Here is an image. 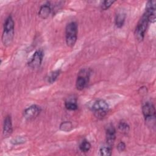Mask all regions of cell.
I'll list each match as a JSON object with an SVG mask.
<instances>
[{"label": "cell", "mask_w": 156, "mask_h": 156, "mask_svg": "<svg viewBox=\"0 0 156 156\" xmlns=\"http://www.w3.org/2000/svg\"><path fill=\"white\" fill-rule=\"evenodd\" d=\"M126 20V14L123 12L118 13L115 17V25L117 27L121 28L124 25Z\"/></svg>", "instance_id": "cell-13"}, {"label": "cell", "mask_w": 156, "mask_h": 156, "mask_svg": "<svg viewBox=\"0 0 156 156\" xmlns=\"http://www.w3.org/2000/svg\"><path fill=\"white\" fill-rule=\"evenodd\" d=\"M51 12V7L49 2H46L43 4L39 10L38 16L42 19L47 18Z\"/></svg>", "instance_id": "cell-12"}, {"label": "cell", "mask_w": 156, "mask_h": 156, "mask_svg": "<svg viewBox=\"0 0 156 156\" xmlns=\"http://www.w3.org/2000/svg\"><path fill=\"white\" fill-rule=\"evenodd\" d=\"M126 147V144H125L124 142H122V141H120V142L118 144L116 148H117L118 151L119 152H123L124 151H125Z\"/></svg>", "instance_id": "cell-21"}, {"label": "cell", "mask_w": 156, "mask_h": 156, "mask_svg": "<svg viewBox=\"0 0 156 156\" xmlns=\"http://www.w3.org/2000/svg\"><path fill=\"white\" fill-rule=\"evenodd\" d=\"M149 23V21L147 16L145 13H143V16L138 22L134 32L135 37L138 41H141L144 39Z\"/></svg>", "instance_id": "cell-4"}, {"label": "cell", "mask_w": 156, "mask_h": 156, "mask_svg": "<svg viewBox=\"0 0 156 156\" xmlns=\"http://www.w3.org/2000/svg\"><path fill=\"white\" fill-rule=\"evenodd\" d=\"M15 24L12 16L9 15L5 20L4 24L3 32L2 35V42L5 46H9L13 39L14 37Z\"/></svg>", "instance_id": "cell-1"}, {"label": "cell", "mask_w": 156, "mask_h": 156, "mask_svg": "<svg viewBox=\"0 0 156 156\" xmlns=\"http://www.w3.org/2000/svg\"><path fill=\"white\" fill-rule=\"evenodd\" d=\"M91 146L90 143L88 140H84L80 144L79 149L83 152H87L91 149Z\"/></svg>", "instance_id": "cell-17"}, {"label": "cell", "mask_w": 156, "mask_h": 156, "mask_svg": "<svg viewBox=\"0 0 156 156\" xmlns=\"http://www.w3.org/2000/svg\"><path fill=\"white\" fill-rule=\"evenodd\" d=\"M118 127L119 130L124 134H127L129 132V130H130V127H129V124L123 121H120L119 122Z\"/></svg>", "instance_id": "cell-15"}, {"label": "cell", "mask_w": 156, "mask_h": 156, "mask_svg": "<svg viewBox=\"0 0 156 156\" xmlns=\"http://www.w3.org/2000/svg\"><path fill=\"white\" fill-rule=\"evenodd\" d=\"M24 139L23 138H17L16 139L14 140V141H12V143L13 144H21V143H24Z\"/></svg>", "instance_id": "cell-22"}, {"label": "cell", "mask_w": 156, "mask_h": 156, "mask_svg": "<svg viewBox=\"0 0 156 156\" xmlns=\"http://www.w3.org/2000/svg\"><path fill=\"white\" fill-rule=\"evenodd\" d=\"M90 72L88 69H81L77 75L76 81V87L78 90H83L89 82Z\"/></svg>", "instance_id": "cell-6"}, {"label": "cell", "mask_w": 156, "mask_h": 156, "mask_svg": "<svg viewBox=\"0 0 156 156\" xmlns=\"http://www.w3.org/2000/svg\"><path fill=\"white\" fill-rule=\"evenodd\" d=\"M91 110L96 118H102L107 114L109 106L106 101L103 99H99L93 103L91 106Z\"/></svg>", "instance_id": "cell-5"}, {"label": "cell", "mask_w": 156, "mask_h": 156, "mask_svg": "<svg viewBox=\"0 0 156 156\" xmlns=\"http://www.w3.org/2000/svg\"><path fill=\"white\" fill-rule=\"evenodd\" d=\"M112 147L108 145L102 146L99 149L100 155L103 156H110L112 155Z\"/></svg>", "instance_id": "cell-18"}, {"label": "cell", "mask_w": 156, "mask_h": 156, "mask_svg": "<svg viewBox=\"0 0 156 156\" xmlns=\"http://www.w3.org/2000/svg\"><path fill=\"white\" fill-rule=\"evenodd\" d=\"M105 137L107 145L112 147L116 139V129L113 124H109L106 127Z\"/></svg>", "instance_id": "cell-10"}, {"label": "cell", "mask_w": 156, "mask_h": 156, "mask_svg": "<svg viewBox=\"0 0 156 156\" xmlns=\"http://www.w3.org/2000/svg\"><path fill=\"white\" fill-rule=\"evenodd\" d=\"M59 128L62 131L69 132L73 129V126L72 122L70 121H64L60 124Z\"/></svg>", "instance_id": "cell-16"}, {"label": "cell", "mask_w": 156, "mask_h": 156, "mask_svg": "<svg viewBox=\"0 0 156 156\" xmlns=\"http://www.w3.org/2000/svg\"><path fill=\"white\" fill-rule=\"evenodd\" d=\"M43 52L41 49L37 50L28 62V65L32 68H37L40 66L43 58Z\"/></svg>", "instance_id": "cell-8"}, {"label": "cell", "mask_w": 156, "mask_h": 156, "mask_svg": "<svg viewBox=\"0 0 156 156\" xmlns=\"http://www.w3.org/2000/svg\"><path fill=\"white\" fill-rule=\"evenodd\" d=\"M60 74V69H57L55 71H54L52 72H51L50 73V74L48 76V82H49L50 83H53L55 81V80L57 79V77L59 76Z\"/></svg>", "instance_id": "cell-19"}, {"label": "cell", "mask_w": 156, "mask_h": 156, "mask_svg": "<svg viewBox=\"0 0 156 156\" xmlns=\"http://www.w3.org/2000/svg\"><path fill=\"white\" fill-rule=\"evenodd\" d=\"M41 111V107L37 105H32L26 108L24 111L23 115L27 120H33L36 118Z\"/></svg>", "instance_id": "cell-7"}, {"label": "cell", "mask_w": 156, "mask_h": 156, "mask_svg": "<svg viewBox=\"0 0 156 156\" xmlns=\"http://www.w3.org/2000/svg\"><path fill=\"white\" fill-rule=\"evenodd\" d=\"M65 107L67 110H76L77 109L78 106L76 102V100L68 99L65 102Z\"/></svg>", "instance_id": "cell-14"}, {"label": "cell", "mask_w": 156, "mask_h": 156, "mask_svg": "<svg viewBox=\"0 0 156 156\" xmlns=\"http://www.w3.org/2000/svg\"><path fill=\"white\" fill-rule=\"evenodd\" d=\"M156 2L154 0L149 1L146 5V10L144 13L147 16L149 23H154L155 21L156 15Z\"/></svg>", "instance_id": "cell-9"}, {"label": "cell", "mask_w": 156, "mask_h": 156, "mask_svg": "<svg viewBox=\"0 0 156 156\" xmlns=\"http://www.w3.org/2000/svg\"><path fill=\"white\" fill-rule=\"evenodd\" d=\"M142 112L146 124L149 127H155V109L154 104L149 102L145 103L142 107Z\"/></svg>", "instance_id": "cell-2"}, {"label": "cell", "mask_w": 156, "mask_h": 156, "mask_svg": "<svg viewBox=\"0 0 156 156\" xmlns=\"http://www.w3.org/2000/svg\"><path fill=\"white\" fill-rule=\"evenodd\" d=\"M13 132L12 121L10 115H7L4 120L3 123V136L4 137L9 136Z\"/></svg>", "instance_id": "cell-11"}, {"label": "cell", "mask_w": 156, "mask_h": 156, "mask_svg": "<svg viewBox=\"0 0 156 156\" xmlns=\"http://www.w3.org/2000/svg\"><path fill=\"white\" fill-rule=\"evenodd\" d=\"M115 2V1H102L101 5V8L102 10H106L107 9H108L111 5Z\"/></svg>", "instance_id": "cell-20"}, {"label": "cell", "mask_w": 156, "mask_h": 156, "mask_svg": "<svg viewBox=\"0 0 156 156\" xmlns=\"http://www.w3.org/2000/svg\"><path fill=\"white\" fill-rule=\"evenodd\" d=\"M77 38V24L76 22L69 23L65 28V40L68 46H74Z\"/></svg>", "instance_id": "cell-3"}]
</instances>
